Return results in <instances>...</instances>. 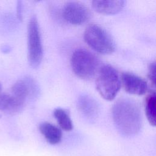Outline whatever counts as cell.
<instances>
[{"instance_id": "1", "label": "cell", "mask_w": 156, "mask_h": 156, "mask_svg": "<svg viewBox=\"0 0 156 156\" xmlns=\"http://www.w3.org/2000/svg\"><path fill=\"white\" fill-rule=\"evenodd\" d=\"M112 118L118 131L123 136L137 135L142 126V118L137 104L129 99H121L113 105Z\"/></svg>"}, {"instance_id": "2", "label": "cell", "mask_w": 156, "mask_h": 156, "mask_svg": "<svg viewBox=\"0 0 156 156\" xmlns=\"http://www.w3.org/2000/svg\"><path fill=\"white\" fill-rule=\"evenodd\" d=\"M96 85L97 90L104 99L112 101L121 87L117 71L110 65H104L99 70Z\"/></svg>"}, {"instance_id": "3", "label": "cell", "mask_w": 156, "mask_h": 156, "mask_svg": "<svg viewBox=\"0 0 156 156\" xmlns=\"http://www.w3.org/2000/svg\"><path fill=\"white\" fill-rule=\"evenodd\" d=\"M71 66L77 77L89 80L96 75L99 67V61L90 51L84 49H79L72 54Z\"/></svg>"}, {"instance_id": "4", "label": "cell", "mask_w": 156, "mask_h": 156, "mask_svg": "<svg viewBox=\"0 0 156 156\" xmlns=\"http://www.w3.org/2000/svg\"><path fill=\"white\" fill-rule=\"evenodd\" d=\"M85 42L95 51L103 54H110L115 46L111 37L102 27L96 24L89 25L84 32Z\"/></svg>"}, {"instance_id": "5", "label": "cell", "mask_w": 156, "mask_h": 156, "mask_svg": "<svg viewBox=\"0 0 156 156\" xmlns=\"http://www.w3.org/2000/svg\"><path fill=\"white\" fill-rule=\"evenodd\" d=\"M28 60L32 68H37L42 60L43 48L38 23L35 16L29 20L27 28Z\"/></svg>"}, {"instance_id": "6", "label": "cell", "mask_w": 156, "mask_h": 156, "mask_svg": "<svg viewBox=\"0 0 156 156\" xmlns=\"http://www.w3.org/2000/svg\"><path fill=\"white\" fill-rule=\"evenodd\" d=\"M13 96L25 104L29 99H33L39 94V87L34 79L25 76L17 80L11 88Z\"/></svg>"}, {"instance_id": "7", "label": "cell", "mask_w": 156, "mask_h": 156, "mask_svg": "<svg viewBox=\"0 0 156 156\" xmlns=\"http://www.w3.org/2000/svg\"><path fill=\"white\" fill-rule=\"evenodd\" d=\"M63 16L69 23L80 25L89 20L90 12L83 4L80 2H69L63 9Z\"/></svg>"}, {"instance_id": "8", "label": "cell", "mask_w": 156, "mask_h": 156, "mask_svg": "<svg viewBox=\"0 0 156 156\" xmlns=\"http://www.w3.org/2000/svg\"><path fill=\"white\" fill-rule=\"evenodd\" d=\"M121 81L124 89L130 94L142 95L147 91L146 82L133 73H123L121 75Z\"/></svg>"}, {"instance_id": "9", "label": "cell", "mask_w": 156, "mask_h": 156, "mask_svg": "<svg viewBox=\"0 0 156 156\" xmlns=\"http://www.w3.org/2000/svg\"><path fill=\"white\" fill-rule=\"evenodd\" d=\"M77 107L82 115L90 121L95 120L99 113V104L93 98L87 94H82L78 98Z\"/></svg>"}, {"instance_id": "10", "label": "cell", "mask_w": 156, "mask_h": 156, "mask_svg": "<svg viewBox=\"0 0 156 156\" xmlns=\"http://www.w3.org/2000/svg\"><path fill=\"white\" fill-rule=\"evenodd\" d=\"M24 103L18 99L12 94L4 92L0 83V111L5 114L14 115L21 112Z\"/></svg>"}, {"instance_id": "11", "label": "cell", "mask_w": 156, "mask_h": 156, "mask_svg": "<svg viewBox=\"0 0 156 156\" xmlns=\"http://www.w3.org/2000/svg\"><path fill=\"white\" fill-rule=\"evenodd\" d=\"M125 2L116 1H93L91 2L94 10L101 14L114 15L119 12L124 7Z\"/></svg>"}, {"instance_id": "12", "label": "cell", "mask_w": 156, "mask_h": 156, "mask_svg": "<svg viewBox=\"0 0 156 156\" xmlns=\"http://www.w3.org/2000/svg\"><path fill=\"white\" fill-rule=\"evenodd\" d=\"M39 130L46 141L51 144H56L60 142L62 137L61 130L48 122H43L40 124Z\"/></svg>"}, {"instance_id": "13", "label": "cell", "mask_w": 156, "mask_h": 156, "mask_svg": "<svg viewBox=\"0 0 156 156\" xmlns=\"http://www.w3.org/2000/svg\"><path fill=\"white\" fill-rule=\"evenodd\" d=\"M155 104L156 98L154 92L151 93L146 97L144 103V108L146 117L150 124L155 126Z\"/></svg>"}, {"instance_id": "14", "label": "cell", "mask_w": 156, "mask_h": 156, "mask_svg": "<svg viewBox=\"0 0 156 156\" xmlns=\"http://www.w3.org/2000/svg\"><path fill=\"white\" fill-rule=\"evenodd\" d=\"M54 116L60 127L66 131H70L73 128L72 121L68 113L61 108H57L54 112Z\"/></svg>"}, {"instance_id": "15", "label": "cell", "mask_w": 156, "mask_h": 156, "mask_svg": "<svg viewBox=\"0 0 156 156\" xmlns=\"http://www.w3.org/2000/svg\"><path fill=\"white\" fill-rule=\"evenodd\" d=\"M148 77L151 82L155 85V63L152 62L150 64L148 69Z\"/></svg>"}, {"instance_id": "16", "label": "cell", "mask_w": 156, "mask_h": 156, "mask_svg": "<svg viewBox=\"0 0 156 156\" xmlns=\"http://www.w3.org/2000/svg\"><path fill=\"white\" fill-rule=\"evenodd\" d=\"M16 16L17 18L21 21L23 19V4L21 1H18L16 5Z\"/></svg>"}, {"instance_id": "17", "label": "cell", "mask_w": 156, "mask_h": 156, "mask_svg": "<svg viewBox=\"0 0 156 156\" xmlns=\"http://www.w3.org/2000/svg\"><path fill=\"white\" fill-rule=\"evenodd\" d=\"M9 49V46H3L2 48V51L3 52H7Z\"/></svg>"}]
</instances>
